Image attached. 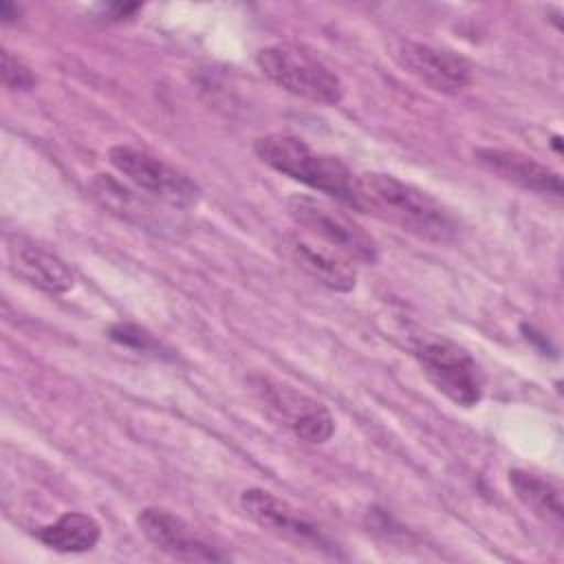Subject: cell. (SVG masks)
Wrapping results in <instances>:
<instances>
[{
	"instance_id": "6da1fadb",
	"label": "cell",
	"mask_w": 564,
	"mask_h": 564,
	"mask_svg": "<svg viewBox=\"0 0 564 564\" xmlns=\"http://www.w3.org/2000/svg\"><path fill=\"white\" fill-rule=\"evenodd\" d=\"M357 212L372 214L430 242H449L458 234V220L430 192L392 174H357Z\"/></svg>"
},
{
	"instance_id": "7a4b0ae2",
	"label": "cell",
	"mask_w": 564,
	"mask_h": 564,
	"mask_svg": "<svg viewBox=\"0 0 564 564\" xmlns=\"http://www.w3.org/2000/svg\"><path fill=\"white\" fill-rule=\"evenodd\" d=\"M258 159L275 172L335 200L357 207V174L333 154L315 152L304 139L286 132L262 134L253 141Z\"/></svg>"
},
{
	"instance_id": "3957f363",
	"label": "cell",
	"mask_w": 564,
	"mask_h": 564,
	"mask_svg": "<svg viewBox=\"0 0 564 564\" xmlns=\"http://www.w3.org/2000/svg\"><path fill=\"white\" fill-rule=\"evenodd\" d=\"M256 64L278 88L322 106H337L344 99L341 79L311 51L293 42L262 46Z\"/></svg>"
},
{
	"instance_id": "277c9868",
	"label": "cell",
	"mask_w": 564,
	"mask_h": 564,
	"mask_svg": "<svg viewBox=\"0 0 564 564\" xmlns=\"http://www.w3.org/2000/svg\"><path fill=\"white\" fill-rule=\"evenodd\" d=\"M286 209L295 225L311 231L324 245L344 253L352 262L375 264L379 260L377 240L337 205L315 196L295 194L289 198Z\"/></svg>"
},
{
	"instance_id": "5b68a950",
	"label": "cell",
	"mask_w": 564,
	"mask_h": 564,
	"mask_svg": "<svg viewBox=\"0 0 564 564\" xmlns=\"http://www.w3.org/2000/svg\"><path fill=\"white\" fill-rule=\"evenodd\" d=\"M412 350L430 383L452 403L474 408L482 399V372L463 346L445 337L423 335Z\"/></svg>"
},
{
	"instance_id": "8992f818",
	"label": "cell",
	"mask_w": 564,
	"mask_h": 564,
	"mask_svg": "<svg viewBox=\"0 0 564 564\" xmlns=\"http://www.w3.org/2000/svg\"><path fill=\"white\" fill-rule=\"evenodd\" d=\"M108 161L132 185L170 207L189 209L200 200V187L196 181L145 150L123 143L112 145L108 150Z\"/></svg>"
},
{
	"instance_id": "52a82bcc",
	"label": "cell",
	"mask_w": 564,
	"mask_h": 564,
	"mask_svg": "<svg viewBox=\"0 0 564 564\" xmlns=\"http://www.w3.org/2000/svg\"><path fill=\"white\" fill-rule=\"evenodd\" d=\"M251 386L267 412L280 425L289 427L300 441L322 445L333 436L335 419L324 403L267 377L251 379Z\"/></svg>"
},
{
	"instance_id": "ba28073f",
	"label": "cell",
	"mask_w": 564,
	"mask_h": 564,
	"mask_svg": "<svg viewBox=\"0 0 564 564\" xmlns=\"http://www.w3.org/2000/svg\"><path fill=\"white\" fill-rule=\"evenodd\" d=\"M390 57L414 79L441 95H456L474 79L471 64L447 48H438L416 40H394Z\"/></svg>"
},
{
	"instance_id": "9c48e42d",
	"label": "cell",
	"mask_w": 564,
	"mask_h": 564,
	"mask_svg": "<svg viewBox=\"0 0 564 564\" xmlns=\"http://www.w3.org/2000/svg\"><path fill=\"white\" fill-rule=\"evenodd\" d=\"M240 507L242 511L264 531L293 542L297 549H315V551H330V542L322 527L313 522L306 513L289 505L286 500L278 498L275 494L249 487L240 494Z\"/></svg>"
},
{
	"instance_id": "30bf717a",
	"label": "cell",
	"mask_w": 564,
	"mask_h": 564,
	"mask_svg": "<svg viewBox=\"0 0 564 564\" xmlns=\"http://www.w3.org/2000/svg\"><path fill=\"white\" fill-rule=\"evenodd\" d=\"M141 533L163 553L185 560V562H225L229 560L218 546H212L203 540L181 516H174L167 509L145 507L137 516Z\"/></svg>"
},
{
	"instance_id": "8fae6325",
	"label": "cell",
	"mask_w": 564,
	"mask_h": 564,
	"mask_svg": "<svg viewBox=\"0 0 564 564\" xmlns=\"http://www.w3.org/2000/svg\"><path fill=\"white\" fill-rule=\"evenodd\" d=\"M476 161L494 176L540 196L562 198L564 185L560 172L540 163L538 159L509 148H478Z\"/></svg>"
},
{
	"instance_id": "7c38bea8",
	"label": "cell",
	"mask_w": 564,
	"mask_h": 564,
	"mask_svg": "<svg viewBox=\"0 0 564 564\" xmlns=\"http://www.w3.org/2000/svg\"><path fill=\"white\" fill-rule=\"evenodd\" d=\"M7 260H9V269L18 278H22L24 282H29L40 291L59 295L70 291L75 284V278L68 264L57 253L48 251L46 247L37 245L26 236H20V234L7 236Z\"/></svg>"
},
{
	"instance_id": "4fadbf2b",
	"label": "cell",
	"mask_w": 564,
	"mask_h": 564,
	"mask_svg": "<svg viewBox=\"0 0 564 564\" xmlns=\"http://www.w3.org/2000/svg\"><path fill=\"white\" fill-rule=\"evenodd\" d=\"M289 256L297 269H302L308 278L319 282L322 286L339 293H348L357 284V269L350 258L335 251L333 247L315 245L300 236L286 238Z\"/></svg>"
},
{
	"instance_id": "5bb4252c",
	"label": "cell",
	"mask_w": 564,
	"mask_h": 564,
	"mask_svg": "<svg viewBox=\"0 0 564 564\" xmlns=\"http://www.w3.org/2000/svg\"><path fill=\"white\" fill-rule=\"evenodd\" d=\"M509 485L516 494V498L544 524L553 529H562L564 524V505H562V491L560 487L544 478L542 474L529 471V469H511L509 471Z\"/></svg>"
},
{
	"instance_id": "9a60e30c",
	"label": "cell",
	"mask_w": 564,
	"mask_h": 564,
	"mask_svg": "<svg viewBox=\"0 0 564 564\" xmlns=\"http://www.w3.org/2000/svg\"><path fill=\"white\" fill-rule=\"evenodd\" d=\"M35 535L44 546L57 553H84L95 549L101 538V527L88 513L68 511L59 516L53 524L40 527Z\"/></svg>"
},
{
	"instance_id": "2e32d148",
	"label": "cell",
	"mask_w": 564,
	"mask_h": 564,
	"mask_svg": "<svg viewBox=\"0 0 564 564\" xmlns=\"http://www.w3.org/2000/svg\"><path fill=\"white\" fill-rule=\"evenodd\" d=\"M2 82L9 90H31L37 84L35 73L11 51H2Z\"/></svg>"
},
{
	"instance_id": "e0dca14e",
	"label": "cell",
	"mask_w": 564,
	"mask_h": 564,
	"mask_svg": "<svg viewBox=\"0 0 564 564\" xmlns=\"http://www.w3.org/2000/svg\"><path fill=\"white\" fill-rule=\"evenodd\" d=\"M110 337L121 341V344H128V346H134V348H141V350H148L154 346L152 337L134 326H128V324H117L110 328Z\"/></svg>"
},
{
	"instance_id": "ac0fdd59",
	"label": "cell",
	"mask_w": 564,
	"mask_h": 564,
	"mask_svg": "<svg viewBox=\"0 0 564 564\" xmlns=\"http://www.w3.org/2000/svg\"><path fill=\"white\" fill-rule=\"evenodd\" d=\"M18 13H20V9H18L15 4H9V2H2V4H0V18H2V22H13V20L18 18Z\"/></svg>"
}]
</instances>
